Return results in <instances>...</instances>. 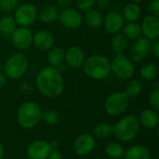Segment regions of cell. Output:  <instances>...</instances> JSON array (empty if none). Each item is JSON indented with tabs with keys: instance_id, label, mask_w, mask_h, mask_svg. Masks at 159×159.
I'll return each mask as SVG.
<instances>
[{
	"instance_id": "8fae6325",
	"label": "cell",
	"mask_w": 159,
	"mask_h": 159,
	"mask_svg": "<svg viewBox=\"0 0 159 159\" xmlns=\"http://www.w3.org/2000/svg\"><path fill=\"white\" fill-rule=\"evenodd\" d=\"M10 39L17 49L26 50L33 45V33L27 27H17Z\"/></svg>"
},
{
	"instance_id": "83f0119b",
	"label": "cell",
	"mask_w": 159,
	"mask_h": 159,
	"mask_svg": "<svg viewBox=\"0 0 159 159\" xmlns=\"http://www.w3.org/2000/svg\"><path fill=\"white\" fill-rule=\"evenodd\" d=\"M143 89V82L140 79H133L129 81V83L127 85L124 92L129 98H134L142 93Z\"/></svg>"
},
{
	"instance_id": "60d3db41",
	"label": "cell",
	"mask_w": 159,
	"mask_h": 159,
	"mask_svg": "<svg viewBox=\"0 0 159 159\" xmlns=\"http://www.w3.org/2000/svg\"><path fill=\"white\" fill-rule=\"evenodd\" d=\"M5 157V148L4 146L0 143V159H3Z\"/></svg>"
},
{
	"instance_id": "484cf974",
	"label": "cell",
	"mask_w": 159,
	"mask_h": 159,
	"mask_svg": "<svg viewBox=\"0 0 159 159\" xmlns=\"http://www.w3.org/2000/svg\"><path fill=\"white\" fill-rule=\"evenodd\" d=\"M158 66L157 63L148 61L142 65L140 74L141 76L145 80H154L158 76Z\"/></svg>"
},
{
	"instance_id": "9a60e30c",
	"label": "cell",
	"mask_w": 159,
	"mask_h": 159,
	"mask_svg": "<svg viewBox=\"0 0 159 159\" xmlns=\"http://www.w3.org/2000/svg\"><path fill=\"white\" fill-rule=\"evenodd\" d=\"M96 142L94 137L89 133H83L79 135L74 143V150L76 155L80 157L89 155L95 148Z\"/></svg>"
},
{
	"instance_id": "e575fe53",
	"label": "cell",
	"mask_w": 159,
	"mask_h": 159,
	"mask_svg": "<svg viewBox=\"0 0 159 159\" xmlns=\"http://www.w3.org/2000/svg\"><path fill=\"white\" fill-rule=\"evenodd\" d=\"M95 6L97 7V10L99 11H106L109 9L111 3L110 0H95Z\"/></svg>"
},
{
	"instance_id": "f1b7e54d",
	"label": "cell",
	"mask_w": 159,
	"mask_h": 159,
	"mask_svg": "<svg viewBox=\"0 0 159 159\" xmlns=\"http://www.w3.org/2000/svg\"><path fill=\"white\" fill-rule=\"evenodd\" d=\"M106 155L112 159H119L125 155L124 147L117 143H110L105 148Z\"/></svg>"
},
{
	"instance_id": "e0dca14e",
	"label": "cell",
	"mask_w": 159,
	"mask_h": 159,
	"mask_svg": "<svg viewBox=\"0 0 159 159\" xmlns=\"http://www.w3.org/2000/svg\"><path fill=\"white\" fill-rule=\"evenodd\" d=\"M86 55L84 50L77 46H73L65 51L64 61L71 68L81 67L85 61Z\"/></svg>"
},
{
	"instance_id": "7402d4cb",
	"label": "cell",
	"mask_w": 159,
	"mask_h": 159,
	"mask_svg": "<svg viewBox=\"0 0 159 159\" xmlns=\"http://www.w3.org/2000/svg\"><path fill=\"white\" fill-rule=\"evenodd\" d=\"M83 20H85L86 24L92 28V29H97L102 26V20H103V16L101 11L97 9H90L85 12V16L83 17Z\"/></svg>"
},
{
	"instance_id": "603a6c76",
	"label": "cell",
	"mask_w": 159,
	"mask_h": 159,
	"mask_svg": "<svg viewBox=\"0 0 159 159\" xmlns=\"http://www.w3.org/2000/svg\"><path fill=\"white\" fill-rule=\"evenodd\" d=\"M111 48L116 55L124 54L129 48V39L122 33H117L112 37Z\"/></svg>"
},
{
	"instance_id": "7a4b0ae2",
	"label": "cell",
	"mask_w": 159,
	"mask_h": 159,
	"mask_svg": "<svg viewBox=\"0 0 159 159\" xmlns=\"http://www.w3.org/2000/svg\"><path fill=\"white\" fill-rule=\"evenodd\" d=\"M84 73L95 80L106 79L111 74L110 61L103 55H91L85 59L83 63Z\"/></svg>"
},
{
	"instance_id": "6da1fadb",
	"label": "cell",
	"mask_w": 159,
	"mask_h": 159,
	"mask_svg": "<svg viewBox=\"0 0 159 159\" xmlns=\"http://www.w3.org/2000/svg\"><path fill=\"white\" fill-rule=\"evenodd\" d=\"M35 84L39 92L48 98L60 96L64 89V80L61 73L55 67L42 68L36 75Z\"/></svg>"
},
{
	"instance_id": "d4e9b609",
	"label": "cell",
	"mask_w": 159,
	"mask_h": 159,
	"mask_svg": "<svg viewBox=\"0 0 159 159\" xmlns=\"http://www.w3.org/2000/svg\"><path fill=\"white\" fill-rule=\"evenodd\" d=\"M16 28L17 24L13 16L5 15L0 18V33L3 35L10 37Z\"/></svg>"
},
{
	"instance_id": "4fadbf2b",
	"label": "cell",
	"mask_w": 159,
	"mask_h": 159,
	"mask_svg": "<svg viewBox=\"0 0 159 159\" xmlns=\"http://www.w3.org/2000/svg\"><path fill=\"white\" fill-rule=\"evenodd\" d=\"M53 149L55 148L52 143L43 140H37L29 144L27 156L30 159H47Z\"/></svg>"
},
{
	"instance_id": "30bf717a",
	"label": "cell",
	"mask_w": 159,
	"mask_h": 159,
	"mask_svg": "<svg viewBox=\"0 0 159 159\" xmlns=\"http://www.w3.org/2000/svg\"><path fill=\"white\" fill-rule=\"evenodd\" d=\"M150 46L151 41L143 36L133 40L129 48V58L134 62L143 61L150 54Z\"/></svg>"
},
{
	"instance_id": "8d00e7d4",
	"label": "cell",
	"mask_w": 159,
	"mask_h": 159,
	"mask_svg": "<svg viewBox=\"0 0 159 159\" xmlns=\"http://www.w3.org/2000/svg\"><path fill=\"white\" fill-rule=\"evenodd\" d=\"M150 53H152L156 58L159 57V41L158 39L151 41L150 46Z\"/></svg>"
},
{
	"instance_id": "ab89813d",
	"label": "cell",
	"mask_w": 159,
	"mask_h": 159,
	"mask_svg": "<svg viewBox=\"0 0 159 159\" xmlns=\"http://www.w3.org/2000/svg\"><path fill=\"white\" fill-rule=\"evenodd\" d=\"M6 75L3 74V73H1L0 72V89L5 86V84H6Z\"/></svg>"
},
{
	"instance_id": "44dd1931",
	"label": "cell",
	"mask_w": 159,
	"mask_h": 159,
	"mask_svg": "<svg viewBox=\"0 0 159 159\" xmlns=\"http://www.w3.org/2000/svg\"><path fill=\"white\" fill-rule=\"evenodd\" d=\"M64 55L65 50L60 47H53L49 50H48L47 59L49 63V66L58 68L59 66L62 65L64 61Z\"/></svg>"
},
{
	"instance_id": "52a82bcc",
	"label": "cell",
	"mask_w": 159,
	"mask_h": 159,
	"mask_svg": "<svg viewBox=\"0 0 159 159\" xmlns=\"http://www.w3.org/2000/svg\"><path fill=\"white\" fill-rule=\"evenodd\" d=\"M38 17V10L32 3L20 5L14 10L13 18L19 27H29L33 25Z\"/></svg>"
},
{
	"instance_id": "d590c367",
	"label": "cell",
	"mask_w": 159,
	"mask_h": 159,
	"mask_svg": "<svg viewBox=\"0 0 159 159\" xmlns=\"http://www.w3.org/2000/svg\"><path fill=\"white\" fill-rule=\"evenodd\" d=\"M148 10L151 13V15L159 16V0H152L150 1L148 5Z\"/></svg>"
},
{
	"instance_id": "836d02e7",
	"label": "cell",
	"mask_w": 159,
	"mask_h": 159,
	"mask_svg": "<svg viewBox=\"0 0 159 159\" xmlns=\"http://www.w3.org/2000/svg\"><path fill=\"white\" fill-rule=\"evenodd\" d=\"M149 103L152 106V109L159 110V89H154L149 94Z\"/></svg>"
},
{
	"instance_id": "1f68e13d",
	"label": "cell",
	"mask_w": 159,
	"mask_h": 159,
	"mask_svg": "<svg viewBox=\"0 0 159 159\" xmlns=\"http://www.w3.org/2000/svg\"><path fill=\"white\" fill-rule=\"evenodd\" d=\"M18 0H0V10L6 13L14 11L18 7Z\"/></svg>"
},
{
	"instance_id": "4316f807",
	"label": "cell",
	"mask_w": 159,
	"mask_h": 159,
	"mask_svg": "<svg viewBox=\"0 0 159 159\" xmlns=\"http://www.w3.org/2000/svg\"><path fill=\"white\" fill-rule=\"evenodd\" d=\"M122 34L129 39V40H135L142 36L141 26L137 22H127L124 24L122 28Z\"/></svg>"
},
{
	"instance_id": "8992f818",
	"label": "cell",
	"mask_w": 159,
	"mask_h": 159,
	"mask_svg": "<svg viewBox=\"0 0 159 159\" xmlns=\"http://www.w3.org/2000/svg\"><path fill=\"white\" fill-rule=\"evenodd\" d=\"M111 73L117 78L128 80L130 79L135 74V66L133 61L126 55H116L110 61Z\"/></svg>"
},
{
	"instance_id": "277c9868",
	"label": "cell",
	"mask_w": 159,
	"mask_h": 159,
	"mask_svg": "<svg viewBox=\"0 0 159 159\" xmlns=\"http://www.w3.org/2000/svg\"><path fill=\"white\" fill-rule=\"evenodd\" d=\"M42 110L34 102H26L20 105L18 110V122L26 129L34 128L41 119Z\"/></svg>"
},
{
	"instance_id": "b9f144b4",
	"label": "cell",
	"mask_w": 159,
	"mask_h": 159,
	"mask_svg": "<svg viewBox=\"0 0 159 159\" xmlns=\"http://www.w3.org/2000/svg\"><path fill=\"white\" fill-rule=\"evenodd\" d=\"M143 0H129V2H131V3H136V4H139V3H141V2H143Z\"/></svg>"
},
{
	"instance_id": "5b68a950",
	"label": "cell",
	"mask_w": 159,
	"mask_h": 159,
	"mask_svg": "<svg viewBox=\"0 0 159 159\" xmlns=\"http://www.w3.org/2000/svg\"><path fill=\"white\" fill-rule=\"evenodd\" d=\"M28 68V60L22 53L11 55L4 64V73L6 77L17 80L22 77Z\"/></svg>"
},
{
	"instance_id": "d6a6232c",
	"label": "cell",
	"mask_w": 159,
	"mask_h": 159,
	"mask_svg": "<svg viewBox=\"0 0 159 159\" xmlns=\"http://www.w3.org/2000/svg\"><path fill=\"white\" fill-rule=\"evenodd\" d=\"M95 6V0H75V7L78 11L86 12Z\"/></svg>"
},
{
	"instance_id": "d6986e66",
	"label": "cell",
	"mask_w": 159,
	"mask_h": 159,
	"mask_svg": "<svg viewBox=\"0 0 159 159\" xmlns=\"http://www.w3.org/2000/svg\"><path fill=\"white\" fill-rule=\"evenodd\" d=\"M122 17L127 22H137V20L141 18L142 8L139 4L129 2L127 4L122 10Z\"/></svg>"
},
{
	"instance_id": "5bb4252c",
	"label": "cell",
	"mask_w": 159,
	"mask_h": 159,
	"mask_svg": "<svg viewBox=\"0 0 159 159\" xmlns=\"http://www.w3.org/2000/svg\"><path fill=\"white\" fill-rule=\"evenodd\" d=\"M125 24V20L122 17V14L118 11L112 10L109 11L104 17L102 20V26L108 34H116L120 33L123 26Z\"/></svg>"
},
{
	"instance_id": "f546056e",
	"label": "cell",
	"mask_w": 159,
	"mask_h": 159,
	"mask_svg": "<svg viewBox=\"0 0 159 159\" xmlns=\"http://www.w3.org/2000/svg\"><path fill=\"white\" fill-rule=\"evenodd\" d=\"M93 132H94L95 137H97L99 139H104V138L108 137L113 132V127L108 123L102 122V123L98 124L94 128Z\"/></svg>"
},
{
	"instance_id": "ffe728a7",
	"label": "cell",
	"mask_w": 159,
	"mask_h": 159,
	"mask_svg": "<svg viewBox=\"0 0 159 159\" xmlns=\"http://www.w3.org/2000/svg\"><path fill=\"white\" fill-rule=\"evenodd\" d=\"M59 10L53 5H47L41 8L38 12V17L40 20L46 24H51L58 20L59 17Z\"/></svg>"
},
{
	"instance_id": "ac0fdd59",
	"label": "cell",
	"mask_w": 159,
	"mask_h": 159,
	"mask_svg": "<svg viewBox=\"0 0 159 159\" xmlns=\"http://www.w3.org/2000/svg\"><path fill=\"white\" fill-rule=\"evenodd\" d=\"M140 124L144 128L153 129H156L159 124V115L157 111L154 109H144L142 111L140 115V118L138 119Z\"/></svg>"
},
{
	"instance_id": "9c48e42d",
	"label": "cell",
	"mask_w": 159,
	"mask_h": 159,
	"mask_svg": "<svg viewBox=\"0 0 159 159\" xmlns=\"http://www.w3.org/2000/svg\"><path fill=\"white\" fill-rule=\"evenodd\" d=\"M58 20L64 28L69 30H75L83 23V16L80 11L74 7H67L59 12Z\"/></svg>"
},
{
	"instance_id": "f35d334b",
	"label": "cell",
	"mask_w": 159,
	"mask_h": 159,
	"mask_svg": "<svg viewBox=\"0 0 159 159\" xmlns=\"http://www.w3.org/2000/svg\"><path fill=\"white\" fill-rule=\"evenodd\" d=\"M72 4V0H57V5L60 7L61 9L70 7Z\"/></svg>"
},
{
	"instance_id": "cb8c5ba5",
	"label": "cell",
	"mask_w": 159,
	"mask_h": 159,
	"mask_svg": "<svg viewBox=\"0 0 159 159\" xmlns=\"http://www.w3.org/2000/svg\"><path fill=\"white\" fill-rule=\"evenodd\" d=\"M125 159H150L151 154L147 147L143 145L131 146L125 152Z\"/></svg>"
},
{
	"instance_id": "74e56055",
	"label": "cell",
	"mask_w": 159,
	"mask_h": 159,
	"mask_svg": "<svg viewBox=\"0 0 159 159\" xmlns=\"http://www.w3.org/2000/svg\"><path fill=\"white\" fill-rule=\"evenodd\" d=\"M47 159H62V155L61 154V152L59 150L53 149L49 153V155H48V157Z\"/></svg>"
},
{
	"instance_id": "2e32d148",
	"label": "cell",
	"mask_w": 159,
	"mask_h": 159,
	"mask_svg": "<svg viewBox=\"0 0 159 159\" xmlns=\"http://www.w3.org/2000/svg\"><path fill=\"white\" fill-rule=\"evenodd\" d=\"M55 38L53 34L46 30L36 31L33 34L34 46L41 51H48L54 47Z\"/></svg>"
},
{
	"instance_id": "7c38bea8",
	"label": "cell",
	"mask_w": 159,
	"mask_h": 159,
	"mask_svg": "<svg viewBox=\"0 0 159 159\" xmlns=\"http://www.w3.org/2000/svg\"><path fill=\"white\" fill-rule=\"evenodd\" d=\"M142 35L149 41H154L159 37V18L154 15L145 16L141 24Z\"/></svg>"
},
{
	"instance_id": "ba28073f",
	"label": "cell",
	"mask_w": 159,
	"mask_h": 159,
	"mask_svg": "<svg viewBox=\"0 0 159 159\" xmlns=\"http://www.w3.org/2000/svg\"><path fill=\"white\" fill-rule=\"evenodd\" d=\"M129 104V98L125 92L116 91L108 96L104 103L106 113L111 116H118L122 115Z\"/></svg>"
},
{
	"instance_id": "4dcf8cb0",
	"label": "cell",
	"mask_w": 159,
	"mask_h": 159,
	"mask_svg": "<svg viewBox=\"0 0 159 159\" xmlns=\"http://www.w3.org/2000/svg\"><path fill=\"white\" fill-rule=\"evenodd\" d=\"M60 115L55 110H47L45 112H42L41 119H43L48 125L49 126H55L60 121Z\"/></svg>"
},
{
	"instance_id": "3957f363",
	"label": "cell",
	"mask_w": 159,
	"mask_h": 159,
	"mask_svg": "<svg viewBox=\"0 0 159 159\" xmlns=\"http://www.w3.org/2000/svg\"><path fill=\"white\" fill-rule=\"evenodd\" d=\"M140 131V122L135 116L129 115L121 118L114 127L115 136L122 142H130L134 140Z\"/></svg>"
}]
</instances>
